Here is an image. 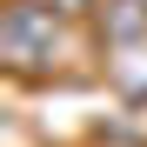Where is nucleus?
<instances>
[{"mask_svg":"<svg viewBox=\"0 0 147 147\" xmlns=\"http://www.w3.org/2000/svg\"><path fill=\"white\" fill-rule=\"evenodd\" d=\"M0 47H7L13 67L54 60V13H40V7H27V0H13L7 20H0Z\"/></svg>","mask_w":147,"mask_h":147,"instance_id":"1","label":"nucleus"}]
</instances>
